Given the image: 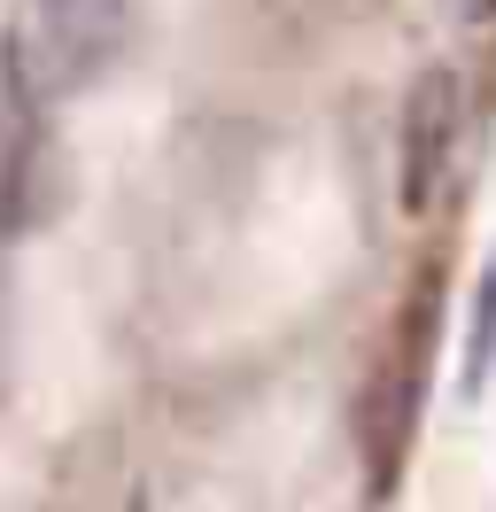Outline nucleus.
Instances as JSON below:
<instances>
[{"mask_svg":"<svg viewBox=\"0 0 496 512\" xmlns=\"http://www.w3.org/2000/svg\"><path fill=\"white\" fill-rule=\"evenodd\" d=\"M124 24H132V0H24L16 32H8V86L31 109L78 94L124 47Z\"/></svg>","mask_w":496,"mask_h":512,"instance_id":"nucleus-1","label":"nucleus"},{"mask_svg":"<svg viewBox=\"0 0 496 512\" xmlns=\"http://www.w3.org/2000/svg\"><path fill=\"white\" fill-rule=\"evenodd\" d=\"M465 16H473V24H481V16H496V0H458Z\"/></svg>","mask_w":496,"mask_h":512,"instance_id":"nucleus-3","label":"nucleus"},{"mask_svg":"<svg viewBox=\"0 0 496 512\" xmlns=\"http://www.w3.org/2000/svg\"><path fill=\"white\" fill-rule=\"evenodd\" d=\"M458 140H465V78L450 63H427L403 94V117H396V187H403V210L427 218L442 187H450V163H458Z\"/></svg>","mask_w":496,"mask_h":512,"instance_id":"nucleus-2","label":"nucleus"}]
</instances>
